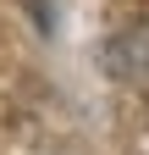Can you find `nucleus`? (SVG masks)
<instances>
[{
	"label": "nucleus",
	"instance_id": "obj_1",
	"mask_svg": "<svg viewBox=\"0 0 149 155\" xmlns=\"http://www.w3.org/2000/svg\"><path fill=\"white\" fill-rule=\"evenodd\" d=\"M105 72L116 78V83H149V22H133V28L110 33Z\"/></svg>",
	"mask_w": 149,
	"mask_h": 155
}]
</instances>
